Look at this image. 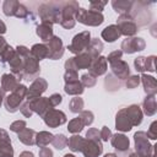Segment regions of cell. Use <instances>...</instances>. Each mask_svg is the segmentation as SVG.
Masks as SVG:
<instances>
[{
    "instance_id": "obj_3",
    "label": "cell",
    "mask_w": 157,
    "mask_h": 157,
    "mask_svg": "<svg viewBox=\"0 0 157 157\" xmlns=\"http://www.w3.org/2000/svg\"><path fill=\"white\" fill-rule=\"evenodd\" d=\"M78 9H80V6H78L77 1H65V2H61L60 25L64 28L70 29V28H72L75 26V23H76L75 15H76Z\"/></svg>"
},
{
    "instance_id": "obj_58",
    "label": "cell",
    "mask_w": 157,
    "mask_h": 157,
    "mask_svg": "<svg viewBox=\"0 0 157 157\" xmlns=\"http://www.w3.org/2000/svg\"><path fill=\"white\" fill-rule=\"evenodd\" d=\"M20 157H34V155L32 152H29V151H23V152H21Z\"/></svg>"
},
{
    "instance_id": "obj_31",
    "label": "cell",
    "mask_w": 157,
    "mask_h": 157,
    "mask_svg": "<svg viewBox=\"0 0 157 157\" xmlns=\"http://www.w3.org/2000/svg\"><path fill=\"white\" fill-rule=\"evenodd\" d=\"M102 50H103V43H102V40L98 39V38L91 39V42H90V44H88V47H87V49H86V52H87L93 59H96L97 56H99V54L102 53Z\"/></svg>"
},
{
    "instance_id": "obj_12",
    "label": "cell",
    "mask_w": 157,
    "mask_h": 157,
    "mask_svg": "<svg viewBox=\"0 0 157 157\" xmlns=\"http://www.w3.org/2000/svg\"><path fill=\"white\" fill-rule=\"evenodd\" d=\"M81 152L83 153L85 157H98L103 152V145H102L101 140L85 139Z\"/></svg>"
},
{
    "instance_id": "obj_23",
    "label": "cell",
    "mask_w": 157,
    "mask_h": 157,
    "mask_svg": "<svg viewBox=\"0 0 157 157\" xmlns=\"http://www.w3.org/2000/svg\"><path fill=\"white\" fill-rule=\"evenodd\" d=\"M20 86V81L12 74H4L1 76V88L5 92H12Z\"/></svg>"
},
{
    "instance_id": "obj_4",
    "label": "cell",
    "mask_w": 157,
    "mask_h": 157,
    "mask_svg": "<svg viewBox=\"0 0 157 157\" xmlns=\"http://www.w3.org/2000/svg\"><path fill=\"white\" fill-rule=\"evenodd\" d=\"M135 152L141 157H155V146L150 144L145 131H137L134 134Z\"/></svg>"
},
{
    "instance_id": "obj_52",
    "label": "cell",
    "mask_w": 157,
    "mask_h": 157,
    "mask_svg": "<svg viewBox=\"0 0 157 157\" xmlns=\"http://www.w3.org/2000/svg\"><path fill=\"white\" fill-rule=\"evenodd\" d=\"M86 139H90V140H101V137H99V130L96 129V128L88 129V131L86 132Z\"/></svg>"
},
{
    "instance_id": "obj_11",
    "label": "cell",
    "mask_w": 157,
    "mask_h": 157,
    "mask_svg": "<svg viewBox=\"0 0 157 157\" xmlns=\"http://www.w3.org/2000/svg\"><path fill=\"white\" fill-rule=\"evenodd\" d=\"M31 104V108L33 110V113H37L39 117H44L50 109H53L54 107L50 103L49 97H38V98H33L28 101Z\"/></svg>"
},
{
    "instance_id": "obj_47",
    "label": "cell",
    "mask_w": 157,
    "mask_h": 157,
    "mask_svg": "<svg viewBox=\"0 0 157 157\" xmlns=\"http://www.w3.org/2000/svg\"><path fill=\"white\" fill-rule=\"evenodd\" d=\"M146 136L148 139H151V140H156L157 139V121L156 120L151 123V125H150V128H148V130L146 132Z\"/></svg>"
},
{
    "instance_id": "obj_45",
    "label": "cell",
    "mask_w": 157,
    "mask_h": 157,
    "mask_svg": "<svg viewBox=\"0 0 157 157\" xmlns=\"http://www.w3.org/2000/svg\"><path fill=\"white\" fill-rule=\"evenodd\" d=\"M20 112H21L26 118H31V117H32L33 110H32L31 104H29L28 101H26V102H23V103L21 104V107H20Z\"/></svg>"
},
{
    "instance_id": "obj_1",
    "label": "cell",
    "mask_w": 157,
    "mask_h": 157,
    "mask_svg": "<svg viewBox=\"0 0 157 157\" xmlns=\"http://www.w3.org/2000/svg\"><path fill=\"white\" fill-rule=\"evenodd\" d=\"M39 17L44 23H60L61 2H44L38 9Z\"/></svg>"
},
{
    "instance_id": "obj_34",
    "label": "cell",
    "mask_w": 157,
    "mask_h": 157,
    "mask_svg": "<svg viewBox=\"0 0 157 157\" xmlns=\"http://www.w3.org/2000/svg\"><path fill=\"white\" fill-rule=\"evenodd\" d=\"M18 5H20V2L16 1V0H5L4 4H2V11L9 17L10 16H15Z\"/></svg>"
},
{
    "instance_id": "obj_6",
    "label": "cell",
    "mask_w": 157,
    "mask_h": 157,
    "mask_svg": "<svg viewBox=\"0 0 157 157\" xmlns=\"http://www.w3.org/2000/svg\"><path fill=\"white\" fill-rule=\"evenodd\" d=\"M90 42H91V33H90V31H83V32L76 34L72 38L71 43L67 45V49L72 54L78 55V54L86 52Z\"/></svg>"
},
{
    "instance_id": "obj_61",
    "label": "cell",
    "mask_w": 157,
    "mask_h": 157,
    "mask_svg": "<svg viewBox=\"0 0 157 157\" xmlns=\"http://www.w3.org/2000/svg\"><path fill=\"white\" fill-rule=\"evenodd\" d=\"M129 157H141V156H140L139 153H136V152H132V151H131V152H130V155H129Z\"/></svg>"
},
{
    "instance_id": "obj_16",
    "label": "cell",
    "mask_w": 157,
    "mask_h": 157,
    "mask_svg": "<svg viewBox=\"0 0 157 157\" xmlns=\"http://www.w3.org/2000/svg\"><path fill=\"white\" fill-rule=\"evenodd\" d=\"M110 69H112L113 76H115L119 81L120 80H126L130 76V67H129L128 63L121 60V59L110 63Z\"/></svg>"
},
{
    "instance_id": "obj_36",
    "label": "cell",
    "mask_w": 157,
    "mask_h": 157,
    "mask_svg": "<svg viewBox=\"0 0 157 157\" xmlns=\"http://www.w3.org/2000/svg\"><path fill=\"white\" fill-rule=\"evenodd\" d=\"M85 128V125H83V123H82V120L77 117V118H74L72 120H70L69 121V124H67V130H69V132H71V134H78L80 131H82V129Z\"/></svg>"
},
{
    "instance_id": "obj_5",
    "label": "cell",
    "mask_w": 157,
    "mask_h": 157,
    "mask_svg": "<svg viewBox=\"0 0 157 157\" xmlns=\"http://www.w3.org/2000/svg\"><path fill=\"white\" fill-rule=\"evenodd\" d=\"M75 20L82 25L96 27V26H99L103 23L104 17L101 12H96L92 10H86L83 7H80L75 15Z\"/></svg>"
},
{
    "instance_id": "obj_22",
    "label": "cell",
    "mask_w": 157,
    "mask_h": 157,
    "mask_svg": "<svg viewBox=\"0 0 157 157\" xmlns=\"http://www.w3.org/2000/svg\"><path fill=\"white\" fill-rule=\"evenodd\" d=\"M140 81L142 82L144 90L146 94H156L157 93V81L153 76H150L147 74H142L140 76Z\"/></svg>"
},
{
    "instance_id": "obj_7",
    "label": "cell",
    "mask_w": 157,
    "mask_h": 157,
    "mask_svg": "<svg viewBox=\"0 0 157 157\" xmlns=\"http://www.w3.org/2000/svg\"><path fill=\"white\" fill-rule=\"evenodd\" d=\"M117 26L119 27L120 33L126 37H134L139 31V26L130 15H120L117 20Z\"/></svg>"
},
{
    "instance_id": "obj_60",
    "label": "cell",
    "mask_w": 157,
    "mask_h": 157,
    "mask_svg": "<svg viewBox=\"0 0 157 157\" xmlns=\"http://www.w3.org/2000/svg\"><path fill=\"white\" fill-rule=\"evenodd\" d=\"M4 98H5V91L0 87V105H1L2 102H4Z\"/></svg>"
},
{
    "instance_id": "obj_56",
    "label": "cell",
    "mask_w": 157,
    "mask_h": 157,
    "mask_svg": "<svg viewBox=\"0 0 157 157\" xmlns=\"http://www.w3.org/2000/svg\"><path fill=\"white\" fill-rule=\"evenodd\" d=\"M38 155L39 157H53V151L49 147H40Z\"/></svg>"
},
{
    "instance_id": "obj_37",
    "label": "cell",
    "mask_w": 157,
    "mask_h": 157,
    "mask_svg": "<svg viewBox=\"0 0 157 157\" xmlns=\"http://www.w3.org/2000/svg\"><path fill=\"white\" fill-rule=\"evenodd\" d=\"M67 137L64 135V134H56L53 136V140H52V145L56 148V150H63L67 146Z\"/></svg>"
},
{
    "instance_id": "obj_8",
    "label": "cell",
    "mask_w": 157,
    "mask_h": 157,
    "mask_svg": "<svg viewBox=\"0 0 157 157\" xmlns=\"http://www.w3.org/2000/svg\"><path fill=\"white\" fill-rule=\"evenodd\" d=\"M146 47V43L142 38L140 37H126L123 42H121V53L125 54H132L136 52H141L144 50Z\"/></svg>"
},
{
    "instance_id": "obj_59",
    "label": "cell",
    "mask_w": 157,
    "mask_h": 157,
    "mask_svg": "<svg viewBox=\"0 0 157 157\" xmlns=\"http://www.w3.org/2000/svg\"><path fill=\"white\" fill-rule=\"evenodd\" d=\"M6 32V25L0 20V34H4Z\"/></svg>"
},
{
    "instance_id": "obj_41",
    "label": "cell",
    "mask_w": 157,
    "mask_h": 157,
    "mask_svg": "<svg viewBox=\"0 0 157 157\" xmlns=\"http://www.w3.org/2000/svg\"><path fill=\"white\" fill-rule=\"evenodd\" d=\"M78 118L82 120L85 126H90L93 123V120H94V115H93V113L91 110H82V112H80Z\"/></svg>"
},
{
    "instance_id": "obj_33",
    "label": "cell",
    "mask_w": 157,
    "mask_h": 157,
    "mask_svg": "<svg viewBox=\"0 0 157 157\" xmlns=\"http://www.w3.org/2000/svg\"><path fill=\"white\" fill-rule=\"evenodd\" d=\"M83 141H85L83 137H81L80 135L75 134V135H72V136L67 140V146H69V148H70L72 152H81Z\"/></svg>"
},
{
    "instance_id": "obj_57",
    "label": "cell",
    "mask_w": 157,
    "mask_h": 157,
    "mask_svg": "<svg viewBox=\"0 0 157 157\" xmlns=\"http://www.w3.org/2000/svg\"><path fill=\"white\" fill-rule=\"evenodd\" d=\"M130 152H131L130 150H128V151H123V152H117L115 156H117V157H129Z\"/></svg>"
},
{
    "instance_id": "obj_19",
    "label": "cell",
    "mask_w": 157,
    "mask_h": 157,
    "mask_svg": "<svg viewBox=\"0 0 157 157\" xmlns=\"http://www.w3.org/2000/svg\"><path fill=\"white\" fill-rule=\"evenodd\" d=\"M125 113L131 123L132 126H137L142 123V118H144V113L140 108V105L137 104H131L129 107L125 108Z\"/></svg>"
},
{
    "instance_id": "obj_17",
    "label": "cell",
    "mask_w": 157,
    "mask_h": 157,
    "mask_svg": "<svg viewBox=\"0 0 157 157\" xmlns=\"http://www.w3.org/2000/svg\"><path fill=\"white\" fill-rule=\"evenodd\" d=\"M107 69H108V63L105 60L104 56H97L96 59L92 60L90 67H88V72L93 76H101V75H104L107 72Z\"/></svg>"
},
{
    "instance_id": "obj_2",
    "label": "cell",
    "mask_w": 157,
    "mask_h": 157,
    "mask_svg": "<svg viewBox=\"0 0 157 157\" xmlns=\"http://www.w3.org/2000/svg\"><path fill=\"white\" fill-rule=\"evenodd\" d=\"M26 93H27V87L25 85L20 83V86L15 91H12V92H10V94L5 96V98H4L5 109L10 113L17 112L26 98Z\"/></svg>"
},
{
    "instance_id": "obj_40",
    "label": "cell",
    "mask_w": 157,
    "mask_h": 157,
    "mask_svg": "<svg viewBox=\"0 0 157 157\" xmlns=\"http://www.w3.org/2000/svg\"><path fill=\"white\" fill-rule=\"evenodd\" d=\"M80 82L82 83V86L83 87H93L96 83H97V78H96V76H93V75H91L90 72H87V74H83L82 76H81V80H80Z\"/></svg>"
},
{
    "instance_id": "obj_53",
    "label": "cell",
    "mask_w": 157,
    "mask_h": 157,
    "mask_svg": "<svg viewBox=\"0 0 157 157\" xmlns=\"http://www.w3.org/2000/svg\"><path fill=\"white\" fill-rule=\"evenodd\" d=\"M65 71H75V72H77V67H76V65H75V61H74V56L72 58H69L66 61H65Z\"/></svg>"
},
{
    "instance_id": "obj_18",
    "label": "cell",
    "mask_w": 157,
    "mask_h": 157,
    "mask_svg": "<svg viewBox=\"0 0 157 157\" xmlns=\"http://www.w3.org/2000/svg\"><path fill=\"white\" fill-rule=\"evenodd\" d=\"M115 129L118 131L125 132V131H130L132 129V125L125 113V108H121L118 110L117 115H115Z\"/></svg>"
},
{
    "instance_id": "obj_20",
    "label": "cell",
    "mask_w": 157,
    "mask_h": 157,
    "mask_svg": "<svg viewBox=\"0 0 157 157\" xmlns=\"http://www.w3.org/2000/svg\"><path fill=\"white\" fill-rule=\"evenodd\" d=\"M110 142L112 146L117 150V152H123V151H128L130 150V141L128 139V136H125L124 134H114L110 137Z\"/></svg>"
},
{
    "instance_id": "obj_27",
    "label": "cell",
    "mask_w": 157,
    "mask_h": 157,
    "mask_svg": "<svg viewBox=\"0 0 157 157\" xmlns=\"http://www.w3.org/2000/svg\"><path fill=\"white\" fill-rule=\"evenodd\" d=\"M36 131L33 129H28V128H25L22 131L18 132V140L25 144L26 146H32V145H36Z\"/></svg>"
},
{
    "instance_id": "obj_30",
    "label": "cell",
    "mask_w": 157,
    "mask_h": 157,
    "mask_svg": "<svg viewBox=\"0 0 157 157\" xmlns=\"http://www.w3.org/2000/svg\"><path fill=\"white\" fill-rule=\"evenodd\" d=\"M64 91H65L67 94L78 96V94H82V93H83L85 87L82 86V83L80 82V80H76V81H71V82H65Z\"/></svg>"
},
{
    "instance_id": "obj_14",
    "label": "cell",
    "mask_w": 157,
    "mask_h": 157,
    "mask_svg": "<svg viewBox=\"0 0 157 157\" xmlns=\"http://www.w3.org/2000/svg\"><path fill=\"white\" fill-rule=\"evenodd\" d=\"M43 120L49 128H58L66 123V115L64 112L53 108L43 117Z\"/></svg>"
},
{
    "instance_id": "obj_32",
    "label": "cell",
    "mask_w": 157,
    "mask_h": 157,
    "mask_svg": "<svg viewBox=\"0 0 157 157\" xmlns=\"http://www.w3.org/2000/svg\"><path fill=\"white\" fill-rule=\"evenodd\" d=\"M53 134L49 131H39L36 134V145L39 147H45L53 140Z\"/></svg>"
},
{
    "instance_id": "obj_21",
    "label": "cell",
    "mask_w": 157,
    "mask_h": 157,
    "mask_svg": "<svg viewBox=\"0 0 157 157\" xmlns=\"http://www.w3.org/2000/svg\"><path fill=\"white\" fill-rule=\"evenodd\" d=\"M36 33H37V36L42 39L43 44H44V43H48V42L54 37V34H53V25L42 22L40 25L37 26Z\"/></svg>"
},
{
    "instance_id": "obj_55",
    "label": "cell",
    "mask_w": 157,
    "mask_h": 157,
    "mask_svg": "<svg viewBox=\"0 0 157 157\" xmlns=\"http://www.w3.org/2000/svg\"><path fill=\"white\" fill-rule=\"evenodd\" d=\"M49 99H50L52 105H53V107H56V105H59V104L61 103L63 97H61V94H59V93H53V94L49 97Z\"/></svg>"
},
{
    "instance_id": "obj_15",
    "label": "cell",
    "mask_w": 157,
    "mask_h": 157,
    "mask_svg": "<svg viewBox=\"0 0 157 157\" xmlns=\"http://www.w3.org/2000/svg\"><path fill=\"white\" fill-rule=\"evenodd\" d=\"M25 59L23 56L18 55L16 52L15 54L12 55V58L7 61L9 66H10V70L12 72V75L20 81V80H23V66H25Z\"/></svg>"
},
{
    "instance_id": "obj_13",
    "label": "cell",
    "mask_w": 157,
    "mask_h": 157,
    "mask_svg": "<svg viewBox=\"0 0 157 157\" xmlns=\"http://www.w3.org/2000/svg\"><path fill=\"white\" fill-rule=\"evenodd\" d=\"M48 48V58L52 60H58L64 55V44L60 37L54 36L47 44Z\"/></svg>"
},
{
    "instance_id": "obj_28",
    "label": "cell",
    "mask_w": 157,
    "mask_h": 157,
    "mask_svg": "<svg viewBox=\"0 0 157 157\" xmlns=\"http://www.w3.org/2000/svg\"><path fill=\"white\" fill-rule=\"evenodd\" d=\"M29 52H31V55H32L38 63H39L40 60L48 58V48H47V45L43 44V43H40V44L38 43V44L32 45V48L29 49Z\"/></svg>"
},
{
    "instance_id": "obj_29",
    "label": "cell",
    "mask_w": 157,
    "mask_h": 157,
    "mask_svg": "<svg viewBox=\"0 0 157 157\" xmlns=\"http://www.w3.org/2000/svg\"><path fill=\"white\" fill-rule=\"evenodd\" d=\"M93 58L87 53V52H83L76 56H74V61H75V65L77 67V70H81V69H88L91 63H92Z\"/></svg>"
},
{
    "instance_id": "obj_25",
    "label": "cell",
    "mask_w": 157,
    "mask_h": 157,
    "mask_svg": "<svg viewBox=\"0 0 157 157\" xmlns=\"http://www.w3.org/2000/svg\"><path fill=\"white\" fill-rule=\"evenodd\" d=\"M101 36L105 42L112 43V42H115L121 36V33H120V29L117 25H109L102 31Z\"/></svg>"
},
{
    "instance_id": "obj_35",
    "label": "cell",
    "mask_w": 157,
    "mask_h": 157,
    "mask_svg": "<svg viewBox=\"0 0 157 157\" xmlns=\"http://www.w3.org/2000/svg\"><path fill=\"white\" fill-rule=\"evenodd\" d=\"M13 54H15V49L10 44L5 43L0 48V63H7L12 58Z\"/></svg>"
},
{
    "instance_id": "obj_48",
    "label": "cell",
    "mask_w": 157,
    "mask_h": 157,
    "mask_svg": "<svg viewBox=\"0 0 157 157\" xmlns=\"http://www.w3.org/2000/svg\"><path fill=\"white\" fill-rule=\"evenodd\" d=\"M28 15H29V11L27 10V7L23 6L22 4H20L17 10H16L15 17H17V18H26V17H28Z\"/></svg>"
},
{
    "instance_id": "obj_64",
    "label": "cell",
    "mask_w": 157,
    "mask_h": 157,
    "mask_svg": "<svg viewBox=\"0 0 157 157\" xmlns=\"http://www.w3.org/2000/svg\"><path fill=\"white\" fill-rule=\"evenodd\" d=\"M64 157H76V156L72 153H66V155H64Z\"/></svg>"
},
{
    "instance_id": "obj_42",
    "label": "cell",
    "mask_w": 157,
    "mask_h": 157,
    "mask_svg": "<svg viewBox=\"0 0 157 157\" xmlns=\"http://www.w3.org/2000/svg\"><path fill=\"white\" fill-rule=\"evenodd\" d=\"M134 66H135L136 71L145 74V71H146V56H137L134 60Z\"/></svg>"
},
{
    "instance_id": "obj_9",
    "label": "cell",
    "mask_w": 157,
    "mask_h": 157,
    "mask_svg": "<svg viewBox=\"0 0 157 157\" xmlns=\"http://www.w3.org/2000/svg\"><path fill=\"white\" fill-rule=\"evenodd\" d=\"M31 53V52H29ZM39 72H40V67H39V63L29 54L26 59H25V66H23V80L29 81V80H36L37 77H39Z\"/></svg>"
},
{
    "instance_id": "obj_63",
    "label": "cell",
    "mask_w": 157,
    "mask_h": 157,
    "mask_svg": "<svg viewBox=\"0 0 157 157\" xmlns=\"http://www.w3.org/2000/svg\"><path fill=\"white\" fill-rule=\"evenodd\" d=\"M104 157H117V156H115V153H107V155H104Z\"/></svg>"
},
{
    "instance_id": "obj_51",
    "label": "cell",
    "mask_w": 157,
    "mask_h": 157,
    "mask_svg": "<svg viewBox=\"0 0 157 157\" xmlns=\"http://www.w3.org/2000/svg\"><path fill=\"white\" fill-rule=\"evenodd\" d=\"M99 137H101L102 141H108V140H110V137H112V131H110V129H109L108 126H103L102 130L99 131Z\"/></svg>"
},
{
    "instance_id": "obj_43",
    "label": "cell",
    "mask_w": 157,
    "mask_h": 157,
    "mask_svg": "<svg viewBox=\"0 0 157 157\" xmlns=\"http://www.w3.org/2000/svg\"><path fill=\"white\" fill-rule=\"evenodd\" d=\"M139 85H140V76L132 75V76H129V77L126 78V82H125L126 88L132 90V88H136Z\"/></svg>"
},
{
    "instance_id": "obj_44",
    "label": "cell",
    "mask_w": 157,
    "mask_h": 157,
    "mask_svg": "<svg viewBox=\"0 0 157 157\" xmlns=\"http://www.w3.org/2000/svg\"><path fill=\"white\" fill-rule=\"evenodd\" d=\"M105 5H107V1H99V0L90 1V10L102 13V11H103V9H104Z\"/></svg>"
},
{
    "instance_id": "obj_46",
    "label": "cell",
    "mask_w": 157,
    "mask_h": 157,
    "mask_svg": "<svg viewBox=\"0 0 157 157\" xmlns=\"http://www.w3.org/2000/svg\"><path fill=\"white\" fill-rule=\"evenodd\" d=\"M26 121L25 120H16V121H13L11 125H10V130L11 131H13V132H20V131H22L25 128H26Z\"/></svg>"
},
{
    "instance_id": "obj_49",
    "label": "cell",
    "mask_w": 157,
    "mask_h": 157,
    "mask_svg": "<svg viewBox=\"0 0 157 157\" xmlns=\"http://www.w3.org/2000/svg\"><path fill=\"white\" fill-rule=\"evenodd\" d=\"M155 63H156V56H155V55L146 56V71L155 72V70H156Z\"/></svg>"
},
{
    "instance_id": "obj_54",
    "label": "cell",
    "mask_w": 157,
    "mask_h": 157,
    "mask_svg": "<svg viewBox=\"0 0 157 157\" xmlns=\"http://www.w3.org/2000/svg\"><path fill=\"white\" fill-rule=\"evenodd\" d=\"M64 80L65 82H71V81H76L78 80V76H77V72H72V71H65L64 74Z\"/></svg>"
},
{
    "instance_id": "obj_24",
    "label": "cell",
    "mask_w": 157,
    "mask_h": 157,
    "mask_svg": "<svg viewBox=\"0 0 157 157\" xmlns=\"http://www.w3.org/2000/svg\"><path fill=\"white\" fill-rule=\"evenodd\" d=\"M142 113L147 117H152L157 112V103H156V94H148L142 102Z\"/></svg>"
},
{
    "instance_id": "obj_38",
    "label": "cell",
    "mask_w": 157,
    "mask_h": 157,
    "mask_svg": "<svg viewBox=\"0 0 157 157\" xmlns=\"http://www.w3.org/2000/svg\"><path fill=\"white\" fill-rule=\"evenodd\" d=\"M83 105H85V102L80 97H74L69 102V108H70V110L72 113H80V112H82L83 110Z\"/></svg>"
},
{
    "instance_id": "obj_50",
    "label": "cell",
    "mask_w": 157,
    "mask_h": 157,
    "mask_svg": "<svg viewBox=\"0 0 157 157\" xmlns=\"http://www.w3.org/2000/svg\"><path fill=\"white\" fill-rule=\"evenodd\" d=\"M121 56H123V53H121V50H114V52H112V53H109L108 54V56L105 58V60H107V63H113V61H117V60H120L121 59Z\"/></svg>"
},
{
    "instance_id": "obj_26",
    "label": "cell",
    "mask_w": 157,
    "mask_h": 157,
    "mask_svg": "<svg viewBox=\"0 0 157 157\" xmlns=\"http://www.w3.org/2000/svg\"><path fill=\"white\" fill-rule=\"evenodd\" d=\"M132 2L134 1H130V0H113L112 6H113L114 11L118 12L119 15H129Z\"/></svg>"
},
{
    "instance_id": "obj_10",
    "label": "cell",
    "mask_w": 157,
    "mask_h": 157,
    "mask_svg": "<svg viewBox=\"0 0 157 157\" xmlns=\"http://www.w3.org/2000/svg\"><path fill=\"white\" fill-rule=\"evenodd\" d=\"M48 88V82L47 80L42 78V77H37L29 87H27V93H26V98L27 101L33 99V98H38L42 97V94L47 91Z\"/></svg>"
},
{
    "instance_id": "obj_62",
    "label": "cell",
    "mask_w": 157,
    "mask_h": 157,
    "mask_svg": "<svg viewBox=\"0 0 157 157\" xmlns=\"http://www.w3.org/2000/svg\"><path fill=\"white\" fill-rule=\"evenodd\" d=\"M5 43H6V40H5V38H2V37L0 36V48H1V47H2V45H4Z\"/></svg>"
},
{
    "instance_id": "obj_39",
    "label": "cell",
    "mask_w": 157,
    "mask_h": 157,
    "mask_svg": "<svg viewBox=\"0 0 157 157\" xmlns=\"http://www.w3.org/2000/svg\"><path fill=\"white\" fill-rule=\"evenodd\" d=\"M104 85H105V88L108 91H115V90H119L120 88V81L114 77L113 75H108L104 80Z\"/></svg>"
}]
</instances>
